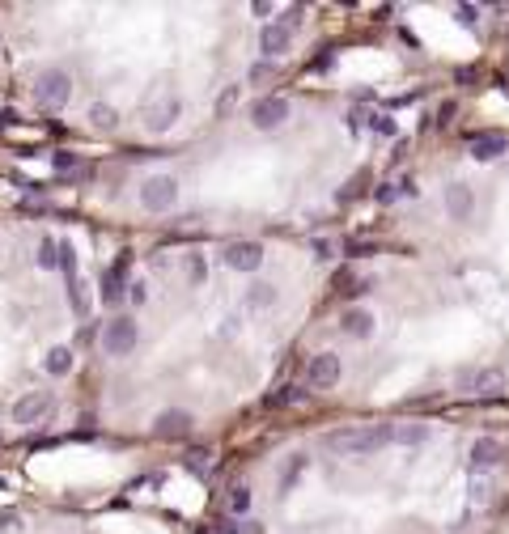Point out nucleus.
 I'll return each instance as SVG.
<instances>
[{
	"label": "nucleus",
	"mask_w": 509,
	"mask_h": 534,
	"mask_svg": "<svg viewBox=\"0 0 509 534\" xmlns=\"http://www.w3.org/2000/svg\"><path fill=\"white\" fill-rule=\"evenodd\" d=\"M331 445L344 450V454H374L382 445H391V424H370V428H357V432H335Z\"/></svg>",
	"instance_id": "1"
},
{
	"label": "nucleus",
	"mask_w": 509,
	"mask_h": 534,
	"mask_svg": "<svg viewBox=\"0 0 509 534\" xmlns=\"http://www.w3.org/2000/svg\"><path fill=\"white\" fill-rule=\"evenodd\" d=\"M68 98H72L68 72H60V68L38 72V81H34V102H38L43 111H60V106H68Z\"/></svg>",
	"instance_id": "2"
},
{
	"label": "nucleus",
	"mask_w": 509,
	"mask_h": 534,
	"mask_svg": "<svg viewBox=\"0 0 509 534\" xmlns=\"http://www.w3.org/2000/svg\"><path fill=\"white\" fill-rule=\"evenodd\" d=\"M140 204L149 208V212H170V208L179 204V183L170 178V174L144 178V187H140Z\"/></svg>",
	"instance_id": "3"
},
{
	"label": "nucleus",
	"mask_w": 509,
	"mask_h": 534,
	"mask_svg": "<svg viewBox=\"0 0 509 534\" xmlns=\"http://www.w3.org/2000/svg\"><path fill=\"white\" fill-rule=\"evenodd\" d=\"M136 339H140V331H136L132 318H111L102 327V352L106 356H128L136 348Z\"/></svg>",
	"instance_id": "4"
},
{
	"label": "nucleus",
	"mask_w": 509,
	"mask_h": 534,
	"mask_svg": "<svg viewBox=\"0 0 509 534\" xmlns=\"http://www.w3.org/2000/svg\"><path fill=\"white\" fill-rule=\"evenodd\" d=\"M339 373H344L339 356H335V352H319V356L306 365V386H310V391H327V386L339 382Z\"/></svg>",
	"instance_id": "5"
},
{
	"label": "nucleus",
	"mask_w": 509,
	"mask_h": 534,
	"mask_svg": "<svg viewBox=\"0 0 509 534\" xmlns=\"http://www.w3.org/2000/svg\"><path fill=\"white\" fill-rule=\"evenodd\" d=\"M183 102L174 98V93H161L157 102H149V111H144V128L149 132H170L174 128V119H179Z\"/></svg>",
	"instance_id": "6"
},
{
	"label": "nucleus",
	"mask_w": 509,
	"mask_h": 534,
	"mask_svg": "<svg viewBox=\"0 0 509 534\" xmlns=\"http://www.w3.org/2000/svg\"><path fill=\"white\" fill-rule=\"evenodd\" d=\"M52 395L47 391H30V395H21L17 403H13V420L17 424H38L43 416H52Z\"/></svg>",
	"instance_id": "7"
},
{
	"label": "nucleus",
	"mask_w": 509,
	"mask_h": 534,
	"mask_svg": "<svg viewBox=\"0 0 509 534\" xmlns=\"http://www.w3.org/2000/svg\"><path fill=\"white\" fill-rule=\"evenodd\" d=\"M458 386H463L467 395H501L505 391V373L501 369H467L458 378Z\"/></svg>",
	"instance_id": "8"
},
{
	"label": "nucleus",
	"mask_w": 509,
	"mask_h": 534,
	"mask_svg": "<svg viewBox=\"0 0 509 534\" xmlns=\"http://www.w3.org/2000/svg\"><path fill=\"white\" fill-rule=\"evenodd\" d=\"M284 119H289V102H284V98H259V102L251 106V124H255L259 132L280 128Z\"/></svg>",
	"instance_id": "9"
},
{
	"label": "nucleus",
	"mask_w": 509,
	"mask_h": 534,
	"mask_svg": "<svg viewBox=\"0 0 509 534\" xmlns=\"http://www.w3.org/2000/svg\"><path fill=\"white\" fill-rule=\"evenodd\" d=\"M187 432H191V416L183 407H170L153 420V437H161V441H183Z\"/></svg>",
	"instance_id": "10"
},
{
	"label": "nucleus",
	"mask_w": 509,
	"mask_h": 534,
	"mask_svg": "<svg viewBox=\"0 0 509 534\" xmlns=\"http://www.w3.org/2000/svg\"><path fill=\"white\" fill-rule=\"evenodd\" d=\"M259 263H263L259 242H229L225 246V267H234V272H255Z\"/></svg>",
	"instance_id": "11"
},
{
	"label": "nucleus",
	"mask_w": 509,
	"mask_h": 534,
	"mask_svg": "<svg viewBox=\"0 0 509 534\" xmlns=\"http://www.w3.org/2000/svg\"><path fill=\"white\" fill-rule=\"evenodd\" d=\"M501 458H505V445L493 441V437H479L471 445V471H493V467H501Z\"/></svg>",
	"instance_id": "12"
},
{
	"label": "nucleus",
	"mask_w": 509,
	"mask_h": 534,
	"mask_svg": "<svg viewBox=\"0 0 509 534\" xmlns=\"http://www.w3.org/2000/svg\"><path fill=\"white\" fill-rule=\"evenodd\" d=\"M501 153H509V140H505L501 132H479V136H471V157H475V161H497Z\"/></svg>",
	"instance_id": "13"
},
{
	"label": "nucleus",
	"mask_w": 509,
	"mask_h": 534,
	"mask_svg": "<svg viewBox=\"0 0 509 534\" xmlns=\"http://www.w3.org/2000/svg\"><path fill=\"white\" fill-rule=\"evenodd\" d=\"M471 208H475L471 187H467V183H450V187H446V212L454 216V221H467Z\"/></svg>",
	"instance_id": "14"
},
{
	"label": "nucleus",
	"mask_w": 509,
	"mask_h": 534,
	"mask_svg": "<svg viewBox=\"0 0 509 534\" xmlns=\"http://www.w3.org/2000/svg\"><path fill=\"white\" fill-rule=\"evenodd\" d=\"M289 47H293V34H289L284 26H263V34H259V51L263 56H284L289 51Z\"/></svg>",
	"instance_id": "15"
},
{
	"label": "nucleus",
	"mask_w": 509,
	"mask_h": 534,
	"mask_svg": "<svg viewBox=\"0 0 509 534\" xmlns=\"http://www.w3.org/2000/svg\"><path fill=\"white\" fill-rule=\"evenodd\" d=\"M339 327H344V335H352V339H365V335H374V314L370 310H344Z\"/></svg>",
	"instance_id": "16"
},
{
	"label": "nucleus",
	"mask_w": 509,
	"mask_h": 534,
	"mask_svg": "<svg viewBox=\"0 0 509 534\" xmlns=\"http://www.w3.org/2000/svg\"><path fill=\"white\" fill-rule=\"evenodd\" d=\"M124 276H128V255L102 276V301H119V297H124Z\"/></svg>",
	"instance_id": "17"
},
{
	"label": "nucleus",
	"mask_w": 509,
	"mask_h": 534,
	"mask_svg": "<svg viewBox=\"0 0 509 534\" xmlns=\"http://www.w3.org/2000/svg\"><path fill=\"white\" fill-rule=\"evenodd\" d=\"M425 437H429L425 424H391V441L399 445H425Z\"/></svg>",
	"instance_id": "18"
},
{
	"label": "nucleus",
	"mask_w": 509,
	"mask_h": 534,
	"mask_svg": "<svg viewBox=\"0 0 509 534\" xmlns=\"http://www.w3.org/2000/svg\"><path fill=\"white\" fill-rule=\"evenodd\" d=\"M89 119H93V128H102V132H111V128L119 124L115 106H106V102H93V106H89Z\"/></svg>",
	"instance_id": "19"
},
{
	"label": "nucleus",
	"mask_w": 509,
	"mask_h": 534,
	"mask_svg": "<svg viewBox=\"0 0 509 534\" xmlns=\"http://www.w3.org/2000/svg\"><path fill=\"white\" fill-rule=\"evenodd\" d=\"M43 365H47V373H68V369H72V352H68V348H52Z\"/></svg>",
	"instance_id": "20"
},
{
	"label": "nucleus",
	"mask_w": 509,
	"mask_h": 534,
	"mask_svg": "<svg viewBox=\"0 0 509 534\" xmlns=\"http://www.w3.org/2000/svg\"><path fill=\"white\" fill-rule=\"evenodd\" d=\"M38 267H47V272H52V267H60V242H52V237L38 242Z\"/></svg>",
	"instance_id": "21"
},
{
	"label": "nucleus",
	"mask_w": 509,
	"mask_h": 534,
	"mask_svg": "<svg viewBox=\"0 0 509 534\" xmlns=\"http://www.w3.org/2000/svg\"><path fill=\"white\" fill-rule=\"evenodd\" d=\"M263 403H268V407H293V403H302V391H297V386H284V391L268 395Z\"/></svg>",
	"instance_id": "22"
},
{
	"label": "nucleus",
	"mask_w": 509,
	"mask_h": 534,
	"mask_svg": "<svg viewBox=\"0 0 509 534\" xmlns=\"http://www.w3.org/2000/svg\"><path fill=\"white\" fill-rule=\"evenodd\" d=\"M247 509H251V488L238 483V488H229V513H247Z\"/></svg>",
	"instance_id": "23"
},
{
	"label": "nucleus",
	"mask_w": 509,
	"mask_h": 534,
	"mask_svg": "<svg viewBox=\"0 0 509 534\" xmlns=\"http://www.w3.org/2000/svg\"><path fill=\"white\" fill-rule=\"evenodd\" d=\"M68 301H72L77 314H85V284L81 280H68Z\"/></svg>",
	"instance_id": "24"
},
{
	"label": "nucleus",
	"mask_w": 509,
	"mask_h": 534,
	"mask_svg": "<svg viewBox=\"0 0 509 534\" xmlns=\"http://www.w3.org/2000/svg\"><path fill=\"white\" fill-rule=\"evenodd\" d=\"M370 128H374V132H378V136H395V132H399V128H395V119H391V115H374V119H370Z\"/></svg>",
	"instance_id": "25"
},
{
	"label": "nucleus",
	"mask_w": 509,
	"mask_h": 534,
	"mask_svg": "<svg viewBox=\"0 0 509 534\" xmlns=\"http://www.w3.org/2000/svg\"><path fill=\"white\" fill-rule=\"evenodd\" d=\"M454 17L463 21V26H475V21H479V5H458V9H454Z\"/></svg>",
	"instance_id": "26"
},
{
	"label": "nucleus",
	"mask_w": 509,
	"mask_h": 534,
	"mask_svg": "<svg viewBox=\"0 0 509 534\" xmlns=\"http://www.w3.org/2000/svg\"><path fill=\"white\" fill-rule=\"evenodd\" d=\"M187 276H191V284L204 280V259L200 255H187Z\"/></svg>",
	"instance_id": "27"
},
{
	"label": "nucleus",
	"mask_w": 509,
	"mask_h": 534,
	"mask_svg": "<svg viewBox=\"0 0 509 534\" xmlns=\"http://www.w3.org/2000/svg\"><path fill=\"white\" fill-rule=\"evenodd\" d=\"M268 77H276V64L272 60H263V64L251 68V81H268Z\"/></svg>",
	"instance_id": "28"
},
{
	"label": "nucleus",
	"mask_w": 509,
	"mask_h": 534,
	"mask_svg": "<svg viewBox=\"0 0 509 534\" xmlns=\"http://www.w3.org/2000/svg\"><path fill=\"white\" fill-rule=\"evenodd\" d=\"M302 17H306V9H297V5H293V9L284 13V21H280V26H284L289 34H293V26H302Z\"/></svg>",
	"instance_id": "29"
},
{
	"label": "nucleus",
	"mask_w": 509,
	"mask_h": 534,
	"mask_svg": "<svg viewBox=\"0 0 509 534\" xmlns=\"http://www.w3.org/2000/svg\"><path fill=\"white\" fill-rule=\"evenodd\" d=\"M200 534H238V522H212V526H204Z\"/></svg>",
	"instance_id": "30"
},
{
	"label": "nucleus",
	"mask_w": 509,
	"mask_h": 534,
	"mask_svg": "<svg viewBox=\"0 0 509 534\" xmlns=\"http://www.w3.org/2000/svg\"><path fill=\"white\" fill-rule=\"evenodd\" d=\"M272 301V288L268 284H255V293H251V305H268Z\"/></svg>",
	"instance_id": "31"
},
{
	"label": "nucleus",
	"mask_w": 509,
	"mask_h": 534,
	"mask_svg": "<svg viewBox=\"0 0 509 534\" xmlns=\"http://www.w3.org/2000/svg\"><path fill=\"white\" fill-rule=\"evenodd\" d=\"M187 463H191V471H204V467H208V450H196Z\"/></svg>",
	"instance_id": "32"
},
{
	"label": "nucleus",
	"mask_w": 509,
	"mask_h": 534,
	"mask_svg": "<svg viewBox=\"0 0 509 534\" xmlns=\"http://www.w3.org/2000/svg\"><path fill=\"white\" fill-rule=\"evenodd\" d=\"M344 251H348V255H370L374 246H370V242H361V237H352V242H348V246H344Z\"/></svg>",
	"instance_id": "33"
},
{
	"label": "nucleus",
	"mask_w": 509,
	"mask_h": 534,
	"mask_svg": "<svg viewBox=\"0 0 509 534\" xmlns=\"http://www.w3.org/2000/svg\"><path fill=\"white\" fill-rule=\"evenodd\" d=\"M52 161H56V170H72V165H77V157H72V153H56Z\"/></svg>",
	"instance_id": "34"
},
{
	"label": "nucleus",
	"mask_w": 509,
	"mask_h": 534,
	"mask_svg": "<svg viewBox=\"0 0 509 534\" xmlns=\"http://www.w3.org/2000/svg\"><path fill=\"white\" fill-rule=\"evenodd\" d=\"M302 471H306V458H297V463H293V467H289V475H284V488H289V483H293V479H297Z\"/></svg>",
	"instance_id": "35"
},
{
	"label": "nucleus",
	"mask_w": 509,
	"mask_h": 534,
	"mask_svg": "<svg viewBox=\"0 0 509 534\" xmlns=\"http://www.w3.org/2000/svg\"><path fill=\"white\" fill-rule=\"evenodd\" d=\"M395 196H399V187H382V191H378V200H382V204H391Z\"/></svg>",
	"instance_id": "36"
},
{
	"label": "nucleus",
	"mask_w": 509,
	"mask_h": 534,
	"mask_svg": "<svg viewBox=\"0 0 509 534\" xmlns=\"http://www.w3.org/2000/svg\"><path fill=\"white\" fill-rule=\"evenodd\" d=\"M238 534H263V530H259V522H247V526H238Z\"/></svg>",
	"instance_id": "37"
}]
</instances>
